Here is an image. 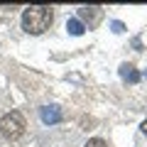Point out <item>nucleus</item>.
Masks as SVG:
<instances>
[{"mask_svg":"<svg viewBox=\"0 0 147 147\" xmlns=\"http://www.w3.org/2000/svg\"><path fill=\"white\" fill-rule=\"evenodd\" d=\"M110 27H113V32H118V34H120V32H125V25H123V22H113V25H110Z\"/></svg>","mask_w":147,"mask_h":147,"instance_id":"obj_8","label":"nucleus"},{"mask_svg":"<svg viewBox=\"0 0 147 147\" xmlns=\"http://www.w3.org/2000/svg\"><path fill=\"white\" fill-rule=\"evenodd\" d=\"M25 115H22L20 110H10L7 115L0 118V132H3V137H7V140H17V137L25 135Z\"/></svg>","mask_w":147,"mask_h":147,"instance_id":"obj_2","label":"nucleus"},{"mask_svg":"<svg viewBox=\"0 0 147 147\" xmlns=\"http://www.w3.org/2000/svg\"><path fill=\"white\" fill-rule=\"evenodd\" d=\"M39 118H42L44 125H54V123L61 120V110H59L57 105H44V108L39 110Z\"/></svg>","mask_w":147,"mask_h":147,"instance_id":"obj_3","label":"nucleus"},{"mask_svg":"<svg viewBox=\"0 0 147 147\" xmlns=\"http://www.w3.org/2000/svg\"><path fill=\"white\" fill-rule=\"evenodd\" d=\"M79 15L84 17V20H88V17H98V7H81Z\"/></svg>","mask_w":147,"mask_h":147,"instance_id":"obj_6","label":"nucleus"},{"mask_svg":"<svg viewBox=\"0 0 147 147\" xmlns=\"http://www.w3.org/2000/svg\"><path fill=\"white\" fill-rule=\"evenodd\" d=\"M66 30H69V34H74V37H81L86 27H84V22H81V20H76V17H74V20H69V22H66Z\"/></svg>","mask_w":147,"mask_h":147,"instance_id":"obj_5","label":"nucleus"},{"mask_svg":"<svg viewBox=\"0 0 147 147\" xmlns=\"http://www.w3.org/2000/svg\"><path fill=\"white\" fill-rule=\"evenodd\" d=\"M142 132H145V135H147V120L142 123Z\"/></svg>","mask_w":147,"mask_h":147,"instance_id":"obj_9","label":"nucleus"},{"mask_svg":"<svg viewBox=\"0 0 147 147\" xmlns=\"http://www.w3.org/2000/svg\"><path fill=\"white\" fill-rule=\"evenodd\" d=\"M52 20H54V12L52 7L47 5H32L22 12V30L30 32V34H42L52 27Z\"/></svg>","mask_w":147,"mask_h":147,"instance_id":"obj_1","label":"nucleus"},{"mask_svg":"<svg viewBox=\"0 0 147 147\" xmlns=\"http://www.w3.org/2000/svg\"><path fill=\"white\" fill-rule=\"evenodd\" d=\"M84 147H108V142H105V140H100V137H93V140H88Z\"/></svg>","mask_w":147,"mask_h":147,"instance_id":"obj_7","label":"nucleus"},{"mask_svg":"<svg viewBox=\"0 0 147 147\" xmlns=\"http://www.w3.org/2000/svg\"><path fill=\"white\" fill-rule=\"evenodd\" d=\"M118 74H120V79L127 81V84H137V81H140V71H137L132 64H120Z\"/></svg>","mask_w":147,"mask_h":147,"instance_id":"obj_4","label":"nucleus"}]
</instances>
